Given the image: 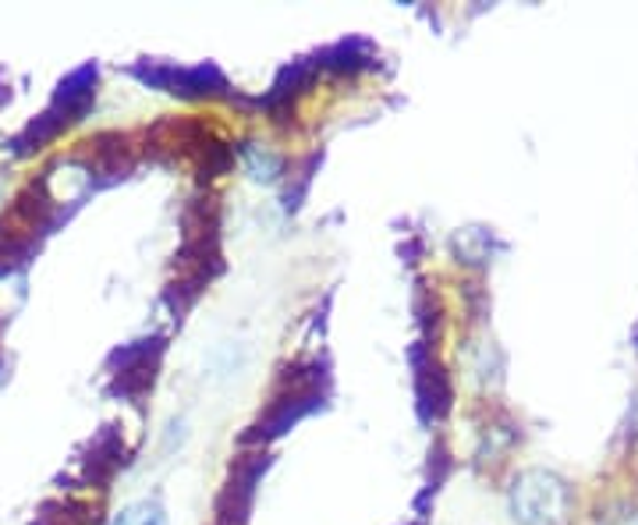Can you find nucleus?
<instances>
[{
    "instance_id": "nucleus-5",
    "label": "nucleus",
    "mask_w": 638,
    "mask_h": 525,
    "mask_svg": "<svg viewBox=\"0 0 638 525\" xmlns=\"http://www.w3.org/2000/svg\"><path fill=\"white\" fill-rule=\"evenodd\" d=\"M114 525H167V515L157 501H143V504L128 507Z\"/></svg>"
},
{
    "instance_id": "nucleus-6",
    "label": "nucleus",
    "mask_w": 638,
    "mask_h": 525,
    "mask_svg": "<svg viewBox=\"0 0 638 525\" xmlns=\"http://www.w3.org/2000/svg\"><path fill=\"white\" fill-rule=\"evenodd\" d=\"M248 164H253V175H256V178H273V175H277V167H280L277 157H270V153H259V149L248 153Z\"/></svg>"
},
{
    "instance_id": "nucleus-3",
    "label": "nucleus",
    "mask_w": 638,
    "mask_h": 525,
    "mask_svg": "<svg viewBox=\"0 0 638 525\" xmlns=\"http://www.w3.org/2000/svg\"><path fill=\"white\" fill-rule=\"evenodd\" d=\"M270 466V455L253 451V455H242L235 466H231V476L216 498V525H245L248 522V507H253L256 498V483L259 476L267 472Z\"/></svg>"
},
{
    "instance_id": "nucleus-2",
    "label": "nucleus",
    "mask_w": 638,
    "mask_h": 525,
    "mask_svg": "<svg viewBox=\"0 0 638 525\" xmlns=\"http://www.w3.org/2000/svg\"><path fill=\"white\" fill-rule=\"evenodd\" d=\"M511 504H515V515L525 525H564L571 490L560 476L536 469V472L518 476L515 493H511Z\"/></svg>"
},
{
    "instance_id": "nucleus-1",
    "label": "nucleus",
    "mask_w": 638,
    "mask_h": 525,
    "mask_svg": "<svg viewBox=\"0 0 638 525\" xmlns=\"http://www.w3.org/2000/svg\"><path fill=\"white\" fill-rule=\"evenodd\" d=\"M320 401H323L320 366H291V369H284V377H280L277 388H273L267 412L259 415L253 434H245V444H259V440L288 434L294 423L305 420L313 409H320Z\"/></svg>"
},
{
    "instance_id": "nucleus-4",
    "label": "nucleus",
    "mask_w": 638,
    "mask_h": 525,
    "mask_svg": "<svg viewBox=\"0 0 638 525\" xmlns=\"http://www.w3.org/2000/svg\"><path fill=\"white\" fill-rule=\"evenodd\" d=\"M415 391H418V409H423L426 420H444V415L450 412V398H455V391H450V380L444 373L440 362H418L415 359Z\"/></svg>"
}]
</instances>
